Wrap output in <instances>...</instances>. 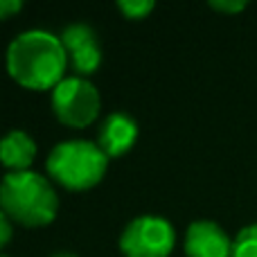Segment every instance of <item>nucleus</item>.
I'll list each match as a JSON object with an SVG mask.
<instances>
[{"mask_svg":"<svg viewBox=\"0 0 257 257\" xmlns=\"http://www.w3.org/2000/svg\"><path fill=\"white\" fill-rule=\"evenodd\" d=\"M50 178L70 192H84L99 185L108 169V156L93 140H63L52 147L45 160Z\"/></svg>","mask_w":257,"mask_h":257,"instance_id":"nucleus-3","label":"nucleus"},{"mask_svg":"<svg viewBox=\"0 0 257 257\" xmlns=\"http://www.w3.org/2000/svg\"><path fill=\"white\" fill-rule=\"evenodd\" d=\"M176 246V230L172 221L160 214L133 217L120 235V250L124 257H169Z\"/></svg>","mask_w":257,"mask_h":257,"instance_id":"nucleus-5","label":"nucleus"},{"mask_svg":"<svg viewBox=\"0 0 257 257\" xmlns=\"http://www.w3.org/2000/svg\"><path fill=\"white\" fill-rule=\"evenodd\" d=\"M0 210L25 228H43L57 219L59 194L43 174L7 172L0 181Z\"/></svg>","mask_w":257,"mask_h":257,"instance_id":"nucleus-2","label":"nucleus"},{"mask_svg":"<svg viewBox=\"0 0 257 257\" xmlns=\"http://www.w3.org/2000/svg\"><path fill=\"white\" fill-rule=\"evenodd\" d=\"M156 5L151 0H120L117 9L128 18V21H140L145 18L149 12H154Z\"/></svg>","mask_w":257,"mask_h":257,"instance_id":"nucleus-11","label":"nucleus"},{"mask_svg":"<svg viewBox=\"0 0 257 257\" xmlns=\"http://www.w3.org/2000/svg\"><path fill=\"white\" fill-rule=\"evenodd\" d=\"M230 257H257V223H250L237 232Z\"/></svg>","mask_w":257,"mask_h":257,"instance_id":"nucleus-10","label":"nucleus"},{"mask_svg":"<svg viewBox=\"0 0 257 257\" xmlns=\"http://www.w3.org/2000/svg\"><path fill=\"white\" fill-rule=\"evenodd\" d=\"M21 9H23L21 0H0V21H5V18L18 14Z\"/></svg>","mask_w":257,"mask_h":257,"instance_id":"nucleus-14","label":"nucleus"},{"mask_svg":"<svg viewBox=\"0 0 257 257\" xmlns=\"http://www.w3.org/2000/svg\"><path fill=\"white\" fill-rule=\"evenodd\" d=\"M61 41L68 50L70 63L79 77L93 75L102 66V48L95 30L86 23H72L61 32Z\"/></svg>","mask_w":257,"mask_h":257,"instance_id":"nucleus-6","label":"nucleus"},{"mask_svg":"<svg viewBox=\"0 0 257 257\" xmlns=\"http://www.w3.org/2000/svg\"><path fill=\"white\" fill-rule=\"evenodd\" d=\"M12 235H14V230H12V219H9L7 214L0 210V250H3L5 246L12 241Z\"/></svg>","mask_w":257,"mask_h":257,"instance_id":"nucleus-13","label":"nucleus"},{"mask_svg":"<svg viewBox=\"0 0 257 257\" xmlns=\"http://www.w3.org/2000/svg\"><path fill=\"white\" fill-rule=\"evenodd\" d=\"M102 97L97 86L79 75H70L52 88V113L61 124L86 128L99 117Z\"/></svg>","mask_w":257,"mask_h":257,"instance_id":"nucleus-4","label":"nucleus"},{"mask_svg":"<svg viewBox=\"0 0 257 257\" xmlns=\"http://www.w3.org/2000/svg\"><path fill=\"white\" fill-rule=\"evenodd\" d=\"M138 140V122L124 111H113L97 128V145L108 158H117L131 151Z\"/></svg>","mask_w":257,"mask_h":257,"instance_id":"nucleus-8","label":"nucleus"},{"mask_svg":"<svg viewBox=\"0 0 257 257\" xmlns=\"http://www.w3.org/2000/svg\"><path fill=\"white\" fill-rule=\"evenodd\" d=\"M50 257H79V255L68 253V250H59V253H54V255H50Z\"/></svg>","mask_w":257,"mask_h":257,"instance_id":"nucleus-15","label":"nucleus"},{"mask_svg":"<svg viewBox=\"0 0 257 257\" xmlns=\"http://www.w3.org/2000/svg\"><path fill=\"white\" fill-rule=\"evenodd\" d=\"M36 158V142L23 128H12L0 138V163L9 172H27Z\"/></svg>","mask_w":257,"mask_h":257,"instance_id":"nucleus-9","label":"nucleus"},{"mask_svg":"<svg viewBox=\"0 0 257 257\" xmlns=\"http://www.w3.org/2000/svg\"><path fill=\"white\" fill-rule=\"evenodd\" d=\"M7 72L30 90H50L66 79L68 50L61 36L48 30H25L14 36L5 54Z\"/></svg>","mask_w":257,"mask_h":257,"instance_id":"nucleus-1","label":"nucleus"},{"mask_svg":"<svg viewBox=\"0 0 257 257\" xmlns=\"http://www.w3.org/2000/svg\"><path fill=\"white\" fill-rule=\"evenodd\" d=\"M210 7L217 9V12H226V14H237L241 9H246V0H210Z\"/></svg>","mask_w":257,"mask_h":257,"instance_id":"nucleus-12","label":"nucleus"},{"mask_svg":"<svg viewBox=\"0 0 257 257\" xmlns=\"http://www.w3.org/2000/svg\"><path fill=\"white\" fill-rule=\"evenodd\" d=\"M0 257H7V255H0Z\"/></svg>","mask_w":257,"mask_h":257,"instance_id":"nucleus-16","label":"nucleus"},{"mask_svg":"<svg viewBox=\"0 0 257 257\" xmlns=\"http://www.w3.org/2000/svg\"><path fill=\"white\" fill-rule=\"evenodd\" d=\"M183 248L187 257H230L232 239L217 221L199 219L187 226Z\"/></svg>","mask_w":257,"mask_h":257,"instance_id":"nucleus-7","label":"nucleus"}]
</instances>
